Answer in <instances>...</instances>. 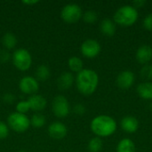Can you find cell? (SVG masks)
I'll return each mask as SVG.
<instances>
[{
	"instance_id": "cell-27",
	"label": "cell",
	"mask_w": 152,
	"mask_h": 152,
	"mask_svg": "<svg viewBox=\"0 0 152 152\" xmlns=\"http://www.w3.org/2000/svg\"><path fill=\"white\" fill-rule=\"evenodd\" d=\"M9 135V126L3 121H0V140L5 139Z\"/></svg>"
},
{
	"instance_id": "cell-18",
	"label": "cell",
	"mask_w": 152,
	"mask_h": 152,
	"mask_svg": "<svg viewBox=\"0 0 152 152\" xmlns=\"http://www.w3.org/2000/svg\"><path fill=\"white\" fill-rule=\"evenodd\" d=\"M117 152H135L134 142L129 138H124L117 145Z\"/></svg>"
},
{
	"instance_id": "cell-14",
	"label": "cell",
	"mask_w": 152,
	"mask_h": 152,
	"mask_svg": "<svg viewBox=\"0 0 152 152\" xmlns=\"http://www.w3.org/2000/svg\"><path fill=\"white\" fill-rule=\"evenodd\" d=\"M120 126L123 131L128 134L135 133L139 128V121L136 118L132 116H126L120 121Z\"/></svg>"
},
{
	"instance_id": "cell-31",
	"label": "cell",
	"mask_w": 152,
	"mask_h": 152,
	"mask_svg": "<svg viewBox=\"0 0 152 152\" xmlns=\"http://www.w3.org/2000/svg\"><path fill=\"white\" fill-rule=\"evenodd\" d=\"M3 100H4V102L5 103L11 104V103H12L13 101H14V96H13L12 94H5L4 95V97H3Z\"/></svg>"
},
{
	"instance_id": "cell-22",
	"label": "cell",
	"mask_w": 152,
	"mask_h": 152,
	"mask_svg": "<svg viewBox=\"0 0 152 152\" xmlns=\"http://www.w3.org/2000/svg\"><path fill=\"white\" fill-rule=\"evenodd\" d=\"M46 119L45 117L41 113H35L30 118V126H32L34 128H41L45 125Z\"/></svg>"
},
{
	"instance_id": "cell-24",
	"label": "cell",
	"mask_w": 152,
	"mask_h": 152,
	"mask_svg": "<svg viewBox=\"0 0 152 152\" xmlns=\"http://www.w3.org/2000/svg\"><path fill=\"white\" fill-rule=\"evenodd\" d=\"M141 77L145 79L146 81L151 82L152 80V65L151 64H145L142 66L140 71Z\"/></svg>"
},
{
	"instance_id": "cell-28",
	"label": "cell",
	"mask_w": 152,
	"mask_h": 152,
	"mask_svg": "<svg viewBox=\"0 0 152 152\" xmlns=\"http://www.w3.org/2000/svg\"><path fill=\"white\" fill-rule=\"evenodd\" d=\"M10 59H12V55L6 49L0 50V63H5Z\"/></svg>"
},
{
	"instance_id": "cell-13",
	"label": "cell",
	"mask_w": 152,
	"mask_h": 152,
	"mask_svg": "<svg viewBox=\"0 0 152 152\" xmlns=\"http://www.w3.org/2000/svg\"><path fill=\"white\" fill-rule=\"evenodd\" d=\"M135 58L137 61L141 64H148L152 60V47L147 45H143L140 46L135 54Z\"/></svg>"
},
{
	"instance_id": "cell-12",
	"label": "cell",
	"mask_w": 152,
	"mask_h": 152,
	"mask_svg": "<svg viewBox=\"0 0 152 152\" xmlns=\"http://www.w3.org/2000/svg\"><path fill=\"white\" fill-rule=\"evenodd\" d=\"M27 101L28 102L30 110L33 111H36V112L44 110L47 105L46 99L44 96H42L40 94H37L29 96V98Z\"/></svg>"
},
{
	"instance_id": "cell-33",
	"label": "cell",
	"mask_w": 152,
	"mask_h": 152,
	"mask_svg": "<svg viewBox=\"0 0 152 152\" xmlns=\"http://www.w3.org/2000/svg\"><path fill=\"white\" fill-rule=\"evenodd\" d=\"M39 3L38 0H23L22 1V4H27V5H32V4H36Z\"/></svg>"
},
{
	"instance_id": "cell-32",
	"label": "cell",
	"mask_w": 152,
	"mask_h": 152,
	"mask_svg": "<svg viewBox=\"0 0 152 152\" xmlns=\"http://www.w3.org/2000/svg\"><path fill=\"white\" fill-rule=\"evenodd\" d=\"M146 4V1L145 0H135L132 3V5L135 8V9H138V8H142L143 7L144 5Z\"/></svg>"
},
{
	"instance_id": "cell-1",
	"label": "cell",
	"mask_w": 152,
	"mask_h": 152,
	"mask_svg": "<svg viewBox=\"0 0 152 152\" xmlns=\"http://www.w3.org/2000/svg\"><path fill=\"white\" fill-rule=\"evenodd\" d=\"M76 86L83 95L93 94L99 85V76L94 69H83L75 78Z\"/></svg>"
},
{
	"instance_id": "cell-23",
	"label": "cell",
	"mask_w": 152,
	"mask_h": 152,
	"mask_svg": "<svg viewBox=\"0 0 152 152\" xmlns=\"http://www.w3.org/2000/svg\"><path fill=\"white\" fill-rule=\"evenodd\" d=\"M103 143L101 138L99 137H94L92 138L88 142V151L90 152H100L102 149Z\"/></svg>"
},
{
	"instance_id": "cell-30",
	"label": "cell",
	"mask_w": 152,
	"mask_h": 152,
	"mask_svg": "<svg viewBox=\"0 0 152 152\" xmlns=\"http://www.w3.org/2000/svg\"><path fill=\"white\" fill-rule=\"evenodd\" d=\"M86 107H85V105H83V104H81V103H77V104H76L75 106H74V108H73V111H74V113L75 114H77V115H78V116H82V115H84L85 114V112H86Z\"/></svg>"
},
{
	"instance_id": "cell-19",
	"label": "cell",
	"mask_w": 152,
	"mask_h": 152,
	"mask_svg": "<svg viewBox=\"0 0 152 152\" xmlns=\"http://www.w3.org/2000/svg\"><path fill=\"white\" fill-rule=\"evenodd\" d=\"M17 38L15 37V35L13 33L11 32H7L3 36L2 38V44L4 47V49L6 50H12L13 49L16 45H17Z\"/></svg>"
},
{
	"instance_id": "cell-15",
	"label": "cell",
	"mask_w": 152,
	"mask_h": 152,
	"mask_svg": "<svg viewBox=\"0 0 152 152\" xmlns=\"http://www.w3.org/2000/svg\"><path fill=\"white\" fill-rule=\"evenodd\" d=\"M74 82L75 77L73 74L71 72H64L58 77L57 86L61 90H68L72 86Z\"/></svg>"
},
{
	"instance_id": "cell-2",
	"label": "cell",
	"mask_w": 152,
	"mask_h": 152,
	"mask_svg": "<svg viewBox=\"0 0 152 152\" xmlns=\"http://www.w3.org/2000/svg\"><path fill=\"white\" fill-rule=\"evenodd\" d=\"M116 120L108 115H100L91 121V130L99 138L111 136L117 130Z\"/></svg>"
},
{
	"instance_id": "cell-11",
	"label": "cell",
	"mask_w": 152,
	"mask_h": 152,
	"mask_svg": "<svg viewBox=\"0 0 152 152\" xmlns=\"http://www.w3.org/2000/svg\"><path fill=\"white\" fill-rule=\"evenodd\" d=\"M48 134L50 137L55 140H61L63 139L68 133V128L67 126L61 123V122H53L49 126H48Z\"/></svg>"
},
{
	"instance_id": "cell-4",
	"label": "cell",
	"mask_w": 152,
	"mask_h": 152,
	"mask_svg": "<svg viewBox=\"0 0 152 152\" xmlns=\"http://www.w3.org/2000/svg\"><path fill=\"white\" fill-rule=\"evenodd\" d=\"M7 126L16 133H24L30 126V118L26 114L12 112L7 118Z\"/></svg>"
},
{
	"instance_id": "cell-8",
	"label": "cell",
	"mask_w": 152,
	"mask_h": 152,
	"mask_svg": "<svg viewBox=\"0 0 152 152\" xmlns=\"http://www.w3.org/2000/svg\"><path fill=\"white\" fill-rule=\"evenodd\" d=\"M81 53L84 57L88 59H94L101 53V45L95 39H86L80 46Z\"/></svg>"
},
{
	"instance_id": "cell-34",
	"label": "cell",
	"mask_w": 152,
	"mask_h": 152,
	"mask_svg": "<svg viewBox=\"0 0 152 152\" xmlns=\"http://www.w3.org/2000/svg\"><path fill=\"white\" fill-rule=\"evenodd\" d=\"M19 152H26V151H19Z\"/></svg>"
},
{
	"instance_id": "cell-5",
	"label": "cell",
	"mask_w": 152,
	"mask_h": 152,
	"mask_svg": "<svg viewBox=\"0 0 152 152\" xmlns=\"http://www.w3.org/2000/svg\"><path fill=\"white\" fill-rule=\"evenodd\" d=\"M12 61L15 68L20 71H26L32 65V57L30 53L25 48H19L12 54Z\"/></svg>"
},
{
	"instance_id": "cell-25",
	"label": "cell",
	"mask_w": 152,
	"mask_h": 152,
	"mask_svg": "<svg viewBox=\"0 0 152 152\" xmlns=\"http://www.w3.org/2000/svg\"><path fill=\"white\" fill-rule=\"evenodd\" d=\"M82 18H83V20H84V21L86 23L93 24V23H94L97 20L98 16H97L96 12H94L93 10H89V11H86L85 13H83Z\"/></svg>"
},
{
	"instance_id": "cell-29",
	"label": "cell",
	"mask_w": 152,
	"mask_h": 152,
	"mask_svg": "<svg viewBox=\"0 0 152 152\" xmlns=\"http://www.w3.org/2000/svg\"><path fill=\"white\" fill-rule=\"evenodd\" d=\"M142 26L146 30H152V13H149L142 21Z\"/></svg>"
},
{
	"instance_id": "cell-6",
	"label": "cell",
	"mask_w": 152,
	"mask_h": 152,
	"mask_svg": "<svg viewBox=\"0 0 152 152\" xmlns=\"http://www.w3.org/2000/svg\"><path fill=\"white\" fill-rule=\"evenodd\" d=\"M83 16V12L81 7L77 4H66L61 12V18L62 20L69 24H73L77 22Z\"/></svg>"
},
{
	"instance_id": "cell-9",
	"label": "cell",
	"mask_w": 152,
	"mask_h": 152,
	"mask_svg": "<svg viewBox=\"0 0 152 152\" xmlns=\"http://www.w3.org/2000/svg\"><path fill=\"white\" fill-rule=\"evenodd\" d=\"M19 89L24 94H28L31 96L36 94L38 91L39 84L36 77L31 76H25L19 82Z\"/></svg>"
},
{
	"instance_id": "cell-26",
	"label": "cell",
	"mask_w": 152,
	"mask_h": 152,
	"mask_svg": "<svg viewBox=\"0 0 152 152\" xmlns=\"http://www.w3.org/2000/svg\"><path fill=\"white\" fill-rule=\"evenodd\" d=\"M30 110L28 101H20L16 104V112L20 114H26Z\"/></svg>"
},
{
	"instance_id": "cell-16",
	"label": "cell",
	"mask_w": 152,
	"mask_h": 152,
	"mask_svg": "<svg viewBox=\"0 0 152 152\" xmlns=\"http://www.w3.org/2000/svg\"><path fill=\"white\" fill-rule=\"evenodd\" d=\"M138 95L143 100H152V82L145 81L138 85L136 88Z\"/></svg>"
},
{
	"instance_id": "cell-21",
	"label": "cell",
	"mask_w": 152,
	"mask_h": 152,
	"mask_svg": "<svg viewBox=\"0 0 152 152\" xmlns=\"http://www.w3.org/2000/svg\"><path fill=\"white\" fill-rule=\"evenodd\" d=\"M51 76V71L50 69L45 65L41 64L40 66L37 67L36 70V79L37 81H46Z\"/></svg>"
},
{
	"instance_id": "cell-17",
	"label": "cell",
	"mask_w": 152,
	"mask_h": 152,
	"mask_svg": "<svg viewBox=\"0 0 152 152\" xmlns=\"http://www.w3.org/2000/svg\"><path fill=\"white\" fill-rule=\"evenodd\" d=\"M100 30L107 37H112L116 33V23L110 19H104L100 23Z\"/></svg>"
},
{
	"instance_id": "cell-20",
	"label": "cell",
	"mask_w": 152,
	"mask_h": 152,
	"mask_svg": "<svg viewBox=\"0 0 152 152\" xmlns=\"http://www.w3.org/2000/svg\"><path fill=\"white\" fill-rule=\"evenodd\" d=\"M68 66H69V69L72 71V72H76V73H78L80 72L84 68V63H83V61L77 57V56H72L69 59L68 61Z\"/></svg>"
},
{
	"instance_id": "cell-3",
	"label": "cell",
	"mask_w": 152,
	"mask_h": 152,
	"mask_svg": "<svg viewBox=\"0 0 152 152\" xmlns=\"http://www.w3.org/2000/svg\"><path fill=\"white\" fill-rule=\"evenodd\" d=\"M139 18L137 9L132 4H126L119 7L113 15V21L123 27H129L134 25Z\"/></svg>"
},
{
	"instance_id": "cell-7",
	"label": "cell",
	"mask_w": 152,
	"mask_h": 152,
	"mask_svg": "<svg viewBox=\"0 0 152 152\" xmlns=\"http://www.w3.org/2000/svg\"><path fill=\"white\" fill-rule=\"evenodd\" d=\"M52 110L57 118H66L70 112V106L69 101L64 95H57L54 97L52 103Z\"/></svg>"
},
{
	"instance_id": "cell-10",
	"label": "cell",
	"mask_w": 152,
	"mask_h": 152,
	"mask_svg": "<svg viewBox=\"0 0 152 152\" xmlns=\"http://www.w3.org/2000/svg\"><path fill=\"white\" fill-rule=\"evenodd\" d=\"M134 81H135V76L130 70H124L120 72L116 78L117 86L124 90L129 89L134 85Z\"/></svg>"
}]
</instances>
